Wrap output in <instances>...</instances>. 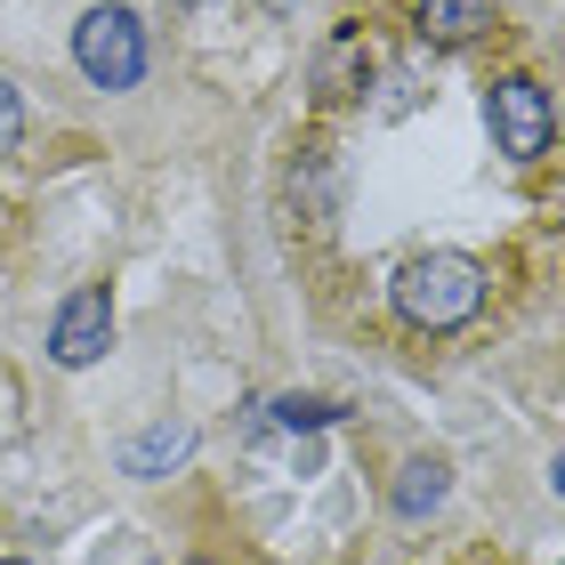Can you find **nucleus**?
Returning a JSON list of instances; mask_svg holds the SVG:
<instances>
[{"instance_id": "nucleus-1", "label": "nucleus", "mask_w": 565, "mask_h": 565, "mask_svg": "<svg viewBox=\"0 0 565 565\" xmlns=\"http://www.w3.org/2000/svg\"><path fill=\"white\" fill-rule=\"evenodd\" d=\"M396 316L413 331H460L484 307V267L469 259V250H420V259L396 267Z\"/></svg>"}, {"instance_id": "nucleus-2", "label": "nucleus", "mask_w": 565, "mask_h": 565, "mask_svg": "<svg viewBox=\"0 0 565 565\" xmlns=\"http://www.w3.org/2000/svg\"><path fill=\"white\" fill-rule=\"evenodd\" d=\"M73 65L89 73V89H138L146 73V24L130 9H89L82 24H73Z\"/></svg>"}, {"instance_id": "nucleus-3", "label": "nucleus", "mask_w": 565, "mask_h": 565, "mask_svg": "<svg viewBox=\"0 0 565 565\" xmlns=\"http://www.w3.org/2000/svg\"><path fill=\"white\" fill-rule=\"evenodd\" d=\"M484 121H493V146L509 162H542L550 138H557V114H550V89L533 73H509V82L484 89Z\"/></svg>"}, {"instance_id": "nucleus-4", "label": "nucleus", "mask_w": 565, "mask_h": 565, "mask_svg": "<svg viewBox=\"0 0 565 565\" xmlns=\"http://www.w3.org/2000/svg\"><path fill=\"white\" fill-rule=\"evenodd\" d=\"M106 340H114V299H106V291H73V299L57 307V323H49V355H57L65 372L97 364Z\"/></svg>"}, {"instance_id": "nucleus-5", "label": "nucleus", "mask_w": 565, "mask_h": 565, "mask_svg": "<svg viewBox=\"0 0 565 565\" xmlns=\"http://www.w3.org/2000/svg\"><path fill=\"white\" fill-rule=\"evenodd\" d=\"M413 24H420V41H436V49H460V41H477L484 24H493V0H420V9H413Z\"/></svg>"}, {"instance_id": "nucleus-6", "label": "nucleus", "mask_w": 565, "mask_h": 565, "mask_svg": "<svg viewBox=\"0 0 565 565\" xmlns=\"http://www.w3.org/2000/svg\"><path fill=\"white\" fill-rule=\"evenodd\" d=\"M186 452H194V428H186V420H153L146 436L121 445V477H162V469H178Z\"/></svg>"}, {"instance_id": "nucleus-7", "label": "nucleus", "mask_w": 565, "mask_h": 565, "mask_svg": "<svg viewBox=\"0 0 565 565\" xmlns=\"http://www.w3.org/2000/svg\"><path fill=\"white\" fill-rule=\"evenodd\" d=\"M445 493H452V469H445V460H404V477H396V518H428V509H445Z\"/></svg>"}, {"instance_id": "nucleus-8", "label": "nucleus", "mask_w": 565, "mask_h": 565, "mask_svg": "<svg viewBox=\"0 0 565 565\" xmlns=\"http://www.w3.org/2000/svg\"><path fill=\"white\" fill-rule=\"evenodd\" d=\"M364 73H372L364 41H355V33H340V41L323 49V65H316V97H323V106H340V97H355V89H364Z\"/></svg>"}, {"instance_id": "nucleus-9", "label": "nucleus", "mask_w": 565, "mask_h": 565, "mask_svg": "<svg viewBox=\"0 0 565 565\" xmlns=\"http://www.w3.org/2000/svg\"><path fill=\"white\" fill-rule=\"evenodd\" d=\"M340 420V404H323V396H275V428H331Z\"/></svg>"}, {"instance_id": "nucleus-10", "label": "nucleus", "mask_w": 565, "mask_h": 565, "mask_svg": "<svg viewBox=\"0 0 565 565\" xmlns=\"http://www.w3.org/2000/svg\"><path fill=\"white\" fill-rule=\"evenodd\" d=\"M17 146H24V97L0 82V153H17Z\"/></svg>"}, {"instance_id": "nucleus-11", "label": "nucleus", "mask_w": 565, "mask_h": 565, "mask_svg": "<svg viewBox=\"0 0 565 565\" xmlns=\"http://www.w3.org/2000/svg\"><path fill=\"white\" fill-rule=\"evenodd\" d=\"M550 477H557V493H565V452H557V469H550Z\"/></svg>"}, {"instance_id": "nucleus-12", "label": "nucleus", "mask_w": 565, "mask_h": 565, "mask_svg": "<svg viewBox=\"0 0 565 565\" xmlns=\"http://www.w3.org/2000/svg\"><path fill=\"white\" fill-rule=\"evenodd\" d=\"M267 9H291V0H267Z\"/></svg>"}, {"instance_id": "nucleus-13", "label": "nucleus", "mask_w": 565, "mask_h": 565, "mask_svg": "<svg viewBox=\"0 0 565 565\" xmlns=\"http://www.w3.org/2000/svg\"><path fill=\"white\" fill-rule=\"evenodd\" d=\"M0 565H24V557H0Z\"/></svg>"}]
</instances>
